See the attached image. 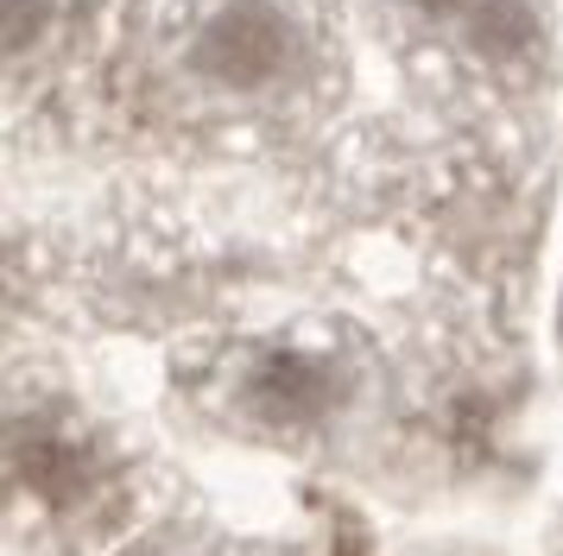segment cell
Listing matches in <instances>:
<instances>
[{
  "instance_id": "cell-1",
  "label": "cell",
  "mask_w": 563,
  "mask_h": 556,
  "mask_svg": "<svg viewBox=\"0 0 563 556\" xmlns=\"http://www.w3.org/2000/svg\"><path fill=\"white\" fill-rule=\"evenodd\" d=\"M291 57H298V32L273 0H222L190 38V70L234 96L273 89L291 70Z\"/></svg>"
},
{
  "instance_id": "cell-2",
  "label": "cell",
  "mask_w": 563,
  "mask_h": 556,
  "mask_svg": "<svg viewBox=\"0 0 563 556\" xmlns=\"http://www.w3.org/2000/svg\"><path fill=\"white\" fill-rule=\"evenodd\" d=\"M247 392H254L260 418H273V424H310V418H323L342 399V367H335L330 354H310V348H273V354H260Z\"/></svg>"
},
{
  "instance_id": "cell-3",
  "label": "cell",
  "mask_w": 563,
  "mask_h": 556,
  "mask_svg": "<svg viewBox=\"0 0 563 556\" xmlns=\"http://www.w3.org/2000/svg\"><path fill=\"white\" fill-rule=\"evenodd\" d=\"M532 7L526 0H475L468 7V45L482 51L487 64H519L532 51Z\"/></svg>"
},
{
  "instance_id": "cell-4",
  "label": "cell",
  "mask_w": 563,
  "mask_h": 556,
  "mask_svg": "<svg viewBox=\"0 0 563 556\" xmlns=\"http://www.w3.org/2000/svg\"><path fill=\"white\" fill-rule=\"evenodd\" d=\"M57 20V0H7V57L20 64L45 45V32Z\"/></svg>"
},
{
  "instance_id": "cell-5",
  "label": "cell",
  "mask_w": 563,
  "mask_h": 556,
  "mask_svg": "<svg viewBox=\"0 0 563 556\" xmlns=\"http://www.w3.org/2000/svg\"><path fill=\"white\" fill-rule=\"evenodd\" d=\"M406 7H418V13H431V20H450V13H468L475 0H406Z\"/></svg>"
}]
</instances>
